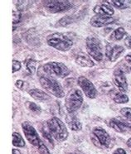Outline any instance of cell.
I'll use <instances>...</instances> for the list:
<instances>
[{
    "mask_svg": "<svg viewBox=\"0 0 131 154\" xmlns=\"http://www.w3.org/2000/svg\"><path fill=\"white\" fill-rule=\"evenodd\" d=\"M125 60H126L127 62L131 64V52L130 53L128 54V55H126V57H125Z\"/></svg>",
    "mask_w": 131,
    "mask_h": 154,
    "instance_id": "cell-34",
    "label": "cell"
},
{
    "mask_svg": "<svg viewBox=\"0 0 131 154\" xmlns=\"http://www.w3.org/2000/svg\"><path fill=\"white\" fill-rule=\"evenodd\" d=\"M114 19L112 17L104 16V15H95L94 17H91L90 23L94 27H103L113 23Z\"/></svg>",
    "mask_w": 131,
    "mask_h": 154,
    "instance_id": "cell-14",
    "label": "cell"
},
{
    "mask_svg": "<svg viewBox=\"0 0 131 154\" xmlns=\"http://www.w3.org/2000/svg\"><path fill=\"white\" fill-rule=\"evenodd\" d=\"M86 50L89 56L97 61H101L104 57L103 48L101 41L95 37H88L86 39Z\"/></svg>",
    "mask_w": 131,
    "mask_h": 154,
    "instance_id": "cell-5",
    "label": "cell"
},
{
    "mask_svg": "<svg viewBox=\"0 0 131 154\" xmlns=\"http://www.w3.org/2000/svg\"><path fill=\"white\" fill-rule=\"evenodd\" d=\"M124 45L128 47V48H131V36H128L125 39H124Z\"/></svg>",
    "mask_w": 131,
    "mask_h": 154,
    "instance_id": "cell-31",
    "label": "cell"
},
{
    "mask_svg": "<svg viewBox=\"0 0 131 154\" xmlns=\"http://www.w3.org/2000/svg\"><path fill=\"white\" fill-rule=\"evenodd\" d=\"M94 13L98 15H104V16H109L111 17L114 14V8H112L111 4H99L94 7Z\"/></svg>",
    "mask_w": 131,
    "mask_h": 154,
    "instance_id": "cell-15",
    "label": "cell"
},
{
    "mask_svg": "<svg viewBox=\"0 0 131 154\" xmlns=\"http://www.w3.org/2000/svg\"><path fill=\"white\" fill-rule=\"evenodd\" d=\"M13 144L17 147H23L25 146V141L21 136V134L14 132L13 134Z\"/></svg>",
    "mask_w": 131,
    "mask_h": 154,
    "instance_id": "cell-21",
    "label": "cell"
},
{
    "mask_svg": "<svg viewBox=\"0 0 131 154\" xmlns=\"http://www.w3.org/2000/svg\"><path fill=\"white\" fill-rule=\"evenodd\" d=\"M13 154H22V153H21V152L19 150L14 148V149H13Z\"/></svg>",
    "mask_w": 131,
    "mask_h": 154,
    "instance_id": "cell-35",
    "label": "cell"
},
{
    "mask_svg": "<svg viewBox=\"0 0 131 154\" xmlns=\"http://www.w3.org/2000/svg\"><path fill=\"white\" fill-rule=\"evenodd\" d=\"M37 148H38V152H39V154H51L49 150H48V148L47 147V146L45 144L42 143L37 147Z\"/></svg>",
    "mask_w": 131,
    "mask_h": 154,
    "instance_id": "cell-29",
    "label": "cell"
},
{
    "mask_svg": "<svg viewBox=\"0 0 131 154\" xmlns=\"http://www.w3.org/2000/svg\"><path fill=\"white\" fill-rule=\"evenodd\" d=\"M129 70H131V67H130V68H129Z\"/></svg>",
    "mask_w": 131,
    "mask_h": 154,
    "instance_id": "cell-38",
    "label": "cell"
},
{
    "mask_svg": "<svg viewBox=\"0 0 131 154\" xmlns=\"http://www.w3.org/2000/svg\"><path fill=\"white\" fill-rule=\"evenodd\" d=\"M22 128H23L25 137L32 145H33L35 147H38L42 143V141L38 136L37 130L34 128L32 124H29L28 122H23L22 124Z\"/></svg>",
    "mask_w": 131,
    "mask_h": 154,
    "instance_id": "cell-8",
    "label": "cell"
},
{
    "mask_svg": "<svg viewBox=\"0 0 131 154\" xmlns=\"http://www.w3.org/2000/svg\"><path fill=\"white\" fill-rule=\"evenodd\" d=\"M112 154H127L123 148H117Z\"/></svg>",
    "mask_w": 131,
    "mask_h": 154,
    "instance_id": "cell-33",
    "label": "cell"
},
{
    "mask_svg": "<svg viewBox=\"0 0 131 154\" xmlns=\"http://www.w3.org/2000/svg\"><path fill=\"white\" fill-rule=\"evenodd\" d=\"M120 114L126 120H128L129 122H131V108L125 107L121 109Z\"/></svg>",
    "mask_w": 131,
    "mask_h": 154,
    "instance_id": "cell-24",
    "label": "cell"
},
{
    "mask_svg": "<svg viewBox=\"0 0 131 154\" xmlns=\"http://www.w3.org/2000/svg\"><path fill=\"white\" fill-rule=\"evenodd\" d=\"M47 44L61 51H67L73 45V42L67 35L60 32H55L49 35L47 38Z\"/></svg>",
    "mask_w": 131,
    "mask_h": 154,
    "instance_id": "cell-2",
    "label": "cell"
},
{
    "mask_svg": "<svg viewBox=\"0 0 131 154\" xmlns=\"http://www.w3.org/2000/svg\"><path fill=\"white\" fill-rule=\"evenodd\" d=\"M39 81L44 90H46L51 94L57 98H63L65 96V93L61 84L53 78L42 75L40 77Z\"/></svg>",
    "mask_w": 131,
    "mask_h": 154,
    "instance_id": "cell-4",
    "label": "cell"
},
{
    "mask_svg": "<svg viewBox=\"0 0 131 154\" xmlns=\"http://www.w3.org/2000/svg\"><path fill=\"white\" fill-rule=\"evenodd\" d=\"M44 72L47 73V75H55V76L60 77V78H64L67 77L71 73L70 70L65 64L61 62H48L42 66Z\"/></svg>",
    "mask_w": 131,
    "mask_h": 154,
    "instance_id": "cell-6",
    "label": "cell"
},
{
    "mask_svg": "<svg viewBox=\"0 0 131 154\" xmlns=\"http://www.w3.org/2000/svg\"><path fill=\"white\" fill-rule=\"evenodd\" d=\"M69 154H76V153H69Z\"/></svg>",
    "mask_w": 131,
    "mask_h": 154,
    "instance_id": "cell-37",
    "label": "cell"
},
{
    "mask_svg": "<svg viewBox=\"0 0 131 154\" xmlns=\"http://www.w3.org/2000/svg\"><path fill=\"white\" fill-rule=\"evenodd\" d=\"M83 103V94L80 90L73 89L66 96L65 106L69 114H73L81 107Z\"/></svg>",
    "mask_w": 131,
    "mask_h": 154,
    "instance_id": "cell-3",
    "label": "cell"
},
{
    "mask_svg": "<svg viewBox=\"0 0 131 154\" xmlns=\"http://www.w3.org/2000/svg\"><path fill=\"white\" fill-rule=\"evenodd\" d=\"M76 63L82 67H92L94 66V61L91 60L89 55L85 53L78 54L76 57Z\"/></svg>",
    "mask_w": 131,
    "mask_h": 154,
    "instance_id": "cell-17",
    "label": "cell"
},
{
    "mask_svg": "<svg viewBox=\"0 0 131 154\" xmlns=\"http://www.w3.org/2000/svg\"><path fill=\"white\" fill-rule=\"evenodd\" d=\"M113 81L114 85L119 88V90L121 92H126L128 90V83L126 77L124 75V73L120 70L117 69L114 70V75H113Z\"/></svg>",
    "mask_w": 131,
    "mask_h": 154,
    "instance_id": "cell-13",
    "label": "cell"
},
{
    "mask_svg": "<svg viewBox=\"0 0 131 154\" xmlns=\"http://www.w3.org/2000/svg\"><path fill=\"white\" fill-rule=\"evenodd\" d=\"M41 132H42V134L43 137H45L51 145H53V137L51 136V133L49 132V130L47 131L45 128H41Z\"/></svg>",
    "mask_w": 131,
    "mask_h": 154,
    "instance_id": "cell-26",
    "label": "cell"
},
{
    "mask_svg": "<svg viewBox=\"0 0 131 154\" xmlns=\"http://www.w3.org/2000/svg\"><path fill=\"white\" fill-rule=\"evenodd\" d=\"M28 94H30L34 100L38 101H47L51 99L50 96L46 92H44L42 90H38V89L30 90V91H28Z\"/></svg>",
    "mask_w": 131,
    "mask_h": 154,
    "instance_id": "cell-18",
    "label": "cell"
},
{
    "mask_svg": "<svg viewBox=\"0 0 131 154\" xmlns=\"http://www.w3.org/2000/svg\"><path fill=\"white\" fill-rule=\"evenodd\" d=\"M23 85H24V81H23L22 80H18V81H16V83H15V85H16V87L18 88V89H23Z\"/></svg>",
    "mask_w": 131,
    "mask_h": 154,
    "instance_id": "cell-32",
    "label": "cell"
},
{
    "mask_svg": "<svg viewBox=\"0 0 131 154\" xmlns=\"http://www.w3.org/2000/svg\"><path fill=\"white\" fill-rule=\"evenodd\" d=\"M47 126L54 139L58 142H63L67 138L68 131L66 125L60 119L53 117L48 119Z\"/></svg>",
    "mask_w": 131,
    "mask_h": 154,
    "instance_id": "cell-1",
    "label": "cell"
},
{
    "mask_svg": "<svg viewBox=\"0 0 131 154\" xmlns=\"http://www.w3.org/2000/svg\"><path fill=\"white\" fill-rule=\"evenodd\" d=\"M72 23V21H71V17H69V16H67V17H63V18H61L59 22H58V25L59 26H61V27H66V26H67L70 23Z\"/></svg>",
    "mask_w": 131,
    "mask_h": 154,
    "instance_id": "cell-28",
    "label": "cell"
},
{
    "mask_svg": "<svg viewBox=\"0 0 131 154\" xmlns=\"http://www.w3.org/2000/svg\"><path fill=\"white\" fill-rule=\"evenodd\" d=\"M109 126L113 128L114 131L121 134L129 133L131 132V124L125 121H122L120 119L113 118L109 121Z\"/></svg>",
    "mask_w": 131,
    "mask_h": 154,
    "instance_id": "cell-11",
    "label": "cell"
},
{
    "mask_svg": "<svg viewBox=\"0 0 131 154\" xmlns=\"http://www.w3.org/2000/svg\"><path fill=\"white\" fill-rule=\"evenodd\" d=\"M27 107L28 108V109H30L31 111H33L36 114H40L42 112L41 108L37 105V104H35L33 102H27Z\"/></svg>",
    "mask_w": 131,
    "mask_h": 154,
    "instance_id": "cell-25",
    "label": "cell"
},
{
    "mask_svg": "<svg viewBox=\"0 0 131 154\" xmlns=\"http://www.w3.org/2000/svg\"><path fill=\"white\" fill-rule=\"evenodd\" d=\"M126 144H127L128 147H129V149H130V150H131V137H130V138H129V140L127 141V143H126Z\"/></svg>",
    "mask_w": 131,
    "mask_h": 154,
    "instance_id": "cell-36",
    "label": "cell"
},
{
    "mask_svg": "<svg viewBox=\"0 0 131 154\" xmlns=\"http://www.w3.org/2000/svg\"><path fill=\"white\" fill-rule=\"evenodd\" d=\"M66 122L68 127L72 131H80L82 128V124L76 115L73 114H69L66 117Z\"/></svg>",
    "mask_w": 131,
    "mask_h": 154,
    "instance_id": "cell-16",
    "label": "cell"
},
{
    "mask_svg": "<svg viewBox=\"0 0 131 154\" xmlns=\"http://www.w3.org/2000/svg\"><path fill=\"white\" fill-rule=\"evenodd\" d=\"M125 34H126V32L124 30V28H123V27H118L117 29H115L111 34L110 39L111 41H120L125 36Z\"/></svg>",
    "mask_w": 131,
    "mask_h": 154,
    "instance_id": "cell-19",
    "label": "cell"
},
{
    "mask_svg": "<svg viewBox=\"0 0 131 154\" xmlns=\"http://www.w3.org/2000/svg\"><path fill=\"white\" fill-rule=\"evenodd\" d=\"M124 51V47L115 44L109 43L105 47V56L111 61H115Z\"/></svg>",
    "mask_w": 131,
    "mask_h": 154,
    "instance_id": "cell-12",
    "label": "cell"
},
{
    "mask_svg": "<svg viewBox=\"0 0 131 154\" xmlns=\"http://www.w3.org/2000/svg\"><path fill=\"white\" fill-rule=\"evenodd\" d=\"M26 66L29 71V73L33 75L36 72V68H37V61L33 59H29L26 61Z\"/></svg>",
    "mask_w": 131,
    "mask_h": 154,
    "instance_id": "cell-23",
    "label": "cell"
},
{
    "mask_svg": "<svg viewBox=\"0 0 131 154\" xmlns=\"http://www.w3.org/2000/svg\"><path fill=\"white\" fill-rule=\"evenodd\" d=\"M21 69L20 61L17 60H13V73H15Z\"/></svg>",
    "mask_w": 131,
    "mask_h": 154,
    "instance_id": "cell-30",
    "label": "cell"
},
{
    "mask_svg": "<svg viewBox=\"0 0 131 154\" xmlns=\"http://www.w3.org/2000/svg\"><path fill=\"white\" fill-rule=\"evenodd\" d=\"M44 8L48 12L51 14H57V13H62L71 9L72 8V4L70 1H44Z\"/></svg>",
    "mask_w": 131,
    "mask_h": 154,
    "instance_id": "cell-7",
    "label": "cell"
},
{
    "mask_svg": "<svg viewBox=\"0 0 131 154\" xmlns=\"http://www.w3.org/2000/svg\"><path fill=\"white\" fill-rule=\"evenodd\" d=\"M109 3H111L113 6H114L117 8L120 9H125L131 5V1H126V0H112L110 1Z\"/></svg>",
    "mask_w": 131,
    "mask_h": 154,
    "instance_id": "cell-20",
    "label": "cell"
},
{
    "mask_svg": "<svg viewBox=\"0 0 131 154\" xmlns=\"http://www.w3.org/2000/svg\"><path fill=\"white\" fill-rule=\"evenodd\" d=\"M92 134L98 140V143L101 144L102 147H108L111 144V139L110 134H108L104 128L101 127H95L92 130Z\"/></svg>",
    "mask_w": 131,
    "mask_h": 154,
    "instance_id": "cell-10",
    "label": "cell"
},
{
    "mask_svg": "<svg viewBox=\"0 0 131 154\" xmlns=\"http://www.w3.org/2000/svg\"><path fill=\"white\" fill-rule=\"evenodd\" d=\"M113 100L117 104H126L129 101V97L123 92H118L114 94Z\"/></svg>",
    "mask_w": 131,
    "mask_h": 154,
    "instance_id": "cell-22",
    "label": "cell"
},
{
    "mask_svg": "<svg viewBox=\"0 0 131 154\" xmlns=\"http://www.w3.org/2000/svg\"><path fill=\"white\" fill-rule=\"evenodd\" d=\"M21 18H22V14H21L20 11H13V23H14V25L20 22Z\"/></svg>",
    "mask_w": 131,
    "mask_h": 154,
    "instance_id": "cell-27",
    "label": "cell"
},
{
    "mask_svg": "<svg viewBox=\"0 0 131 154\" xmlns=\"http://www.w3.org/2000/svg\"><path fill=\"white\" fill-rule=\"evenodd\" d=\"M77 84L83 91L84 94L90 99H95L97 95V90L93 83L84 76H80L77 79Z\"/></svg>",
    "mask_w": 131,
    "mask_h": 154,
    "instance_id": "cell-9",
    "label": "cell"
}]
</instances>
